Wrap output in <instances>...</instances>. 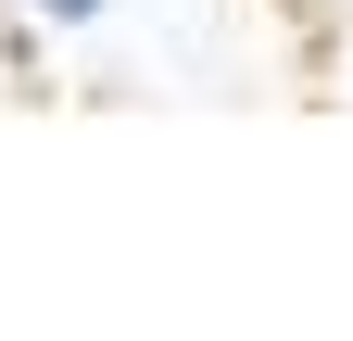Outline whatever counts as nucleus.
<instances>
[{
  "label": "nucleus",
  "instance_id": "nucleus-1",
  "mask_svg": "<svg viewBox=\"0 0 353 341\" xmlns=\"http://www.w3.org/2000/svg\"><path fill=\"white\" fill-rule=\"evenodd\" d=\"M26 13H38V26H51V38H76V26H101V13H114V0H26Z\"/></svg>",
  "mask_w": 353,
  "mask_h": 341
}]
</instances>
